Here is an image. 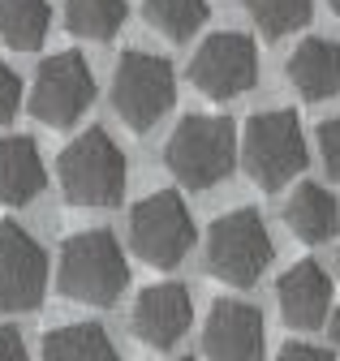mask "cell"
<instances>
[{"instance_id":"6da1fadb","label":"cell","mask_w":340,"mask_h":361,"mask_svg":"<svg viewBox=\"0 0 340 361\" xmlns=\"http://www.w3.org/2000/svg\"><path fill=\"white\" fill-rule=\"evenodd\" d=\"M164 164L186 190H211L237 164V129L229 116H186L164 147Z\"/></svg>"},{"instance_id":"7a4b0ae2","label":"cell","mask_w":340,"mask_h":361,"mask_svg":"<svg viewBox=\"0 0 340 361\" xmlns=\"http://www.w3.org/2000/svg\"><path fill=\"white\" fill-rule=\"evenodd\" d=\"M56 284L73 301L112 305L125 293V284H130V267H125L121 245L104 228H87V233H78L61 245Z\"/></svg>"},{"instance_id":"3957f363","label":"cell","mask_w":340,"mask_h":361,"mask_svg":"<svg viewBox=\"0 0 340 361\" xmlns=\"http://www.w3.org/2000/svg\"><path fill=\"white\" fill-rule=\"evenodd\" d=\"M61 190L73 207H112L125 198V155L104 129H87L56 159Z\"/></svg>"},{"instance_id":"277c9868","label":"cell","mask_w":340,"mask_h":361,"mask_svg":"<svg viewBox=\"0 0 340 361\" xmlns=\"http://www.w3.org/2000/svg\"><path fill=\"white\" fill-rule=\"evenodd\" d=\"M241 164L259 190H280L306 168V138L293 112H259L250 116L241 138Z\"/></svg>"},{"instance_id":"5b68a950","label":"cell","mask_w":340,"mask_h":361,"mask_svg":"<svg viewBox=\"0 0 340 361\" xmlns=\"http://www.w3.org/2000/svg\"><path fill=\"white\" fill-rule=\"evenodd\" d=\"M272 262V237H267V224L259 211H229L211 224L207 233V267L211 276L233 284V288H250L254 280L267 271Z\"/></svg>"},{"instance_id":"8992f818","label":"cell","mask_w":340,"mask_h":361,"mask_svg":"<svg viewBox=\"0 0 340 361\" xmlns=\"http://www.w3.org/2000/svg\"><path fill=\"white\" fill-rule=\"evenodd\" d=\"M173 95H177V78L164 56H155V52H125L121 56L116 78H112V108L130 129L147 133L173 108Z\"/></svg>"},{"instance_id":"52a82bcc","label":"cell","mask_w":340,"mask_h":361,"mask_svg":"<svg viewBox=\"0 0 340 361\" xmlns=\"http://www.w3.org/2000/svg\"><path fill=\"white\" fill-rule=\"evenodd\" d=\"M130 245L151 267H177L194 245V219L173 190H159L130 211Z\"/></svg>"},{"instance_id":"ba28073f","label":"cell","mask_w":340,"mask_h":361,"mask_svg":"<svg viewBox=\"0 0 340 361\" xmlns=\"http://www.w3.org/2000/svg\"><path fill=\"white\" fill-rule=\"evenodd\" d=\"M95 104V73L82 52H56L52 61L39 65L35 90H30V112L52 129L73 125L82 112Z\"/></svg>"},{"instance_id":"9c48e42d","label":"cell","mask_w":340,"mask_h":361,"mask_svg":"<svg viewBox=\"0 0 340 361\" xmlns=\"http://www.w3.org/2000/svg\"><path fill=\"white\" fill-rule=\"evenodd\" d=\"M190 82L211 99H233L259 82V52L254 39L241 30H220L202 39V48L190 61Z\"/></svg>"},{"instance_id":"30bf717a","label":"cell","mask_w":340,"mask_h":361,"mask_svg":"<svg viewBox=\"0 0 340 361\" xmlns=\"http://www.w3.org/2000/svg\"><path fill=\"white\" fill-rule=\"evenodd\" d=\"M44 288H48V258L39 241L18 224H0V310L26 314L44 301Z\"/></svg>"},{"instance_id":"8fae6325","label":"cell","mask_w":340,"mask_h":361,"mask_svg":"<svg viewBox=\"0 0 340 361\" xmlns=\"http://www.w3.org/2000/svg\"><path fill=\"white\" fill-rule=\"evenodd\" d=\"M263 314L245 301H216L202 327V348L211 361H263Z\"/></svg>"},{"instance_id":"7c38bea8","label":"cell","mask_w":340,"mask_h":361,"mask_svg":"<svg viewBox=\"0 0 340 361\" xmlns=\"http://www.w3.org/2000/svg\"><path fill=\"white\" fill-rule=\"evenodd\" d=\"M194 323V301L181 284H151L134 301V331L151 348H173Z\"/></svg>"},{"instance_id":"4fadbf2b","label":"cell","mask_w":340,"mask_h":361,"mask_svg":"<svg viewBox=\"0 0 340 361\" xmlns=\"http://www.w3.org/2000/svg\"><path fill=\"white\" fill-rule=\"evenodd\" d=\"M276 297H280V314L284 323L297 327V331H315L323 319H327V305H332V280L319 262H297L289 267L280 284H276Z\"/></svg>"},{"instance_id":"5bb4252c","label":"cell","mask_w":340,"mask_h":361,"mask_svg":"<svg viewBox=\"0 0 340 361\" xmlns=\"http://www.w3.org/2000/svg\"><path fill=\"white\" fill-rule=\"evenodd\" d=\"M44 159L30 138H0V207H26L44 190Z\"/></svg>"},{"instance_id":"9a60e30c","label":"cell","mask_w":340,"mask_h":361,"mask_svg":"<svg viewBox=\"0 0 340 361\" xmlns=\"http://www.w3.org/2000/svg\"><path fill=\"white\" fill-rule=\"evenodd\" d=\"M289 82L302 90L310 104L340 95V48L327 39L297 43V52L289 56Z\"/></svg>"},{"instance_id":"2e32d148","label":"cell","mask_w":340,"mask_h":361,"mask_svg":"<svg viewBox=\"0 0 340 361\" xmlns=\"http://www.w3.org/2000/svg\"><path fill=\"white\" fill-rule=\"evenodd\" d=\"M284 224L293 228V237H302L306 245H319V241H332V233L340 228V207L323 185L306 180L284 202Z\"/></svg>"},{"instance_id":"e0dca14e","label":"cell","mask_w":340,"mask_h":361,"mask_svg":"<svg viewBox=\"0 0 340 361\" xmlns=\"http://www.w3.org/2000/svg\"><path fill=\"white\" fill-rule=\"evenodd\" d=\"M44 361H121L99 323H69L44 340Z\"/></svg>"},{"instance_id":"ac0fdd59","label":"cell","mask_w":340,"mask_h":361,"mask_svg":"<svg viewBox=\"0 0 340 361\" xmlns=\"http://www.w3.org/2000/svg\"><path fill=\"white\" fill-rule=\"evenodd\" d=\"M52 9L48 0H0V39L13 52H35L48 35Z\"/></svg>"},{"instance_id":"d6986e66","label":"cell","mask_w":340,"mask_h":361,"mask_svg":"<svg viewBox=\"0 0 340 361\" xmlns=\"http://www.w3.org/2000/svg\"><path fill=\"white\" fill-rule=\"evenodd\" d=\"M125 0H65V22L82 39H112L125 26Z\"/></svg>"},{"instance_id":"ffe728a7","label":"cell","mask_w":340,"mask_h":361,"mask_svg":"<svg viewBox=\"0 0 340 361\" xmlns=\"http://www.w3.org/2000/svg\"><path fill=\"white\" fill-rule=\"evenodd\" d=\"M207 0H147V22L173 43H186L207 22Z\"/></svg>"},{"instance_id":"44dd1931","label":"cell","mask_w":340,"mask_h":361,"mask_svg":"<svg viewBox=\"0 0 340 361\" xmlns=\"http://www.w3.org/2000/svg\"><path fill=\"white\" fill-rule=\"evenodd\" d=\"M310 5L315 0H245L254 26H259L267 39H280V35H293L297 26H306Z\"/></svg>"},{"instance_id":"7402d4cb","label":"cell","mask_w":340,"mask_h":361,"mask_svg":"<svg viewBox=\"0 0 340 361\" xmlns=\"http://www.w3.org/2000/svg\"><path fill=\"white\" fill-rule=\"evenodd\" d=\"M18 108H22V82L5 61H0V125H9L18 116Z\"/></svg>"},{"instance_id":"603a6c76","label":"cell","mask_w":340,"mask_h":361,"mask_svg":"<svg viewBox=\"0 0 340 361\" xmlns=\"http://www.w3.org/2000/svg\"><path fill=\"white\" fill-rule=\"evenodd\" d=\"M319 151H323L327 172L340 180V116H332L327 125H319Z\"/></svg>"},{"instance_id":"cb8c5ba5","label":"cell","mask_w":340,"mask_h":361,"mask_svg":"<svg viewBox=\"0 0 340 361\" xmlns=\"http://www.w3.org/2000/svg\"><path fill=\"white\" fill-rule=\"evenodd\" d=\"M0 361H30L22 331H18V327H9V323H0Z\"/></svg>"},{"instance_id":"d4e9b609","label":"cell","mask_w":340,"mask_h":361,"mask_svg":"<svg viewBox=\"0 0 340 361\" xmlns=\"http://www.w3.org/2000/svg\"><path fill=\"white\" fill-rule=\"evenodd\" d=\"M276 361H332V353H323V348H315V344H289Z\"/></svg>"},{"instance_id":"484cf974","label":"cell","mask_w":340,"mask_h":361,"mask_svg":"<svg viewBox=\"0 0 340 361\" xmlns=\"http://www.w3.org/2000/svg\"><path fill=\"white\" fill-rule=\"evenodd\" d=\"M332 344H336V353H340V310L332 314Z\"/></svg>"},{"instance_id":"4316f807","label":"cell","mask_w":340,"mask_h":361,"mask_svg":"<svg viewBox=\"0 0 340 361\" xmlns=\"http://www.w3.org/2000/svg\"><path fill=\"white\" fill-rule=\"evenodd\" d=\"M327 5H332V9H336V13H340V0H327Z\"/></svg>"},{"instance_id":"83f0119b","label":"cell","mask_w":340,"mask_h":361,"mask_svg":"<svg viewBox=\"0 0 340 361\" xmlns=\"http://www.w3.org/2000/svg\"><path fill=\"white\" fill-rule=\"evenodd\" d=\"M181 361H194V357H181Z\"/></svg>"},{"instance_id":"f1b7e54d","label":"cell","mask_w":340,"mask_h":361,"mask_svg":"<svg viewBox=\"0 0 340 361\" xmlns=\"http://www.w3.org/2000/svg\"><path fill=\"white\" fill-rule=\"evenodd\" d=\"M336 267H340V258H336Z\"/></svg>"}]
</instances>
